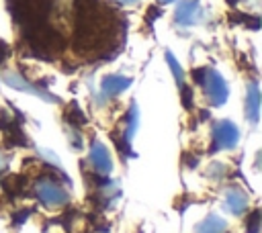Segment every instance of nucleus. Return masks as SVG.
Masks as SVG:
<instances>
[{
	"mask_svg": "<svg viewBox=\"0 0 262 233\" xmlns=\"http://www.w3.org/2000/svg\"><path fill=\"white\" fill-rule=\"evenodd\" d=\"M35 196L37 200L47 206V208H59V206H66L68 200H70V194L68 190L61 186V182H57L55 178L51 176H43L35 182Z\"/></svg>",
	"mask_w": 262,
	"mask_h": 233,
	"instance_id": "nucleus-1",
	"label": "nucleus"
},
{
	"mask_svg": "<svg viewBox=\"0 0 262 233\" xmlns=\"http://www.w3.org/2000/svg\"><path fill=\"white\" fill-rule=\"evenodd\" d=\"M199 86L203 88L205 98H207V102H209L211 106H221V104H225V100H227V96H229V88H227V82L223 80V76H221L217 69L205 67Z\"/></svg>",
	"mask_w": 262,
	"mask_h": 233,
	"instance_id": "nucleus-2",
	"label": "nucleus"
},
{
	"mask_svg": "<svg viewBox=\"0 0 262 233\" xmlns=\"http://www.w3.org/2000/svg\"><path fill=\"white\" fill-rule=\"evenodd\" d=\"M2 82H4L6 86L14 88V90H20V92H27V94H35V96L43 98L45 102H59L57 96L49 94L47 90L39 88L37 84H31V82H29L23 74H18L16 69H4V72H2Z\"/></svg>",
	"mask_w": 262,
	"mask_h": 233,
	"instance_id": "nucleus-3",
	"label": "nucleus"
},
{
	"mask_svg": "<svg viewBox=\"0 0 262 233\" xmlns=\"http://www.w3.org/2000/svg\"><path fill=\"white\" fill-rule=\"evenodd\" d=\"M239 141V131L229 119H221L213 125V147L215 149H233Z\"/></svg>",
	"mask_w": 262,
	"mask_h": 233,
	"instance_id": "nucleus-4",
	"label": "nucleus"
},
{
	"mask_svg": "<svg viewBox=\"0 0 262 233\" xmlns=\"http://www.w3.org/2000/svg\"><path fill=\"white\" fill-rule=\"evenodd\" d=\"M203 18H205V12H203V6L199 4V0H180L176 4V10H174L176 25L194 27V25H201Z\"/></svg>",
	"mask_w": 262,
	"mask_h": 233,
	"instance_id": "nucleus-5",
	"label": "nucleus"
},
{
	"mask_svg": "<svg viewBox=\"0 0 262 233\" xmlns=\"http://www.w3.org/2000/svg\"><path fill=\"white\" fill-rule=\"evenodd\" d=\"M131 86V80L121 76V74H108L100 80V96L96 100H100L98 104H104L108 98H115L119 94H123L127 88Z\"/></svg>",
	"mask_w": 262,
	"mask_h": 233,
	"instance_id": "nucleus-6",
	"label": "nucleus"
},
{
	"mask_svg": "<svg viewBox=\"0 0 262 233\" xmlns=\"http://www.w3.org/2000/svg\"><path fill=\"white\" fill-rule=\"evenodd\" d=\"M88 161L94 170L96 176H106L113 170V159H111V151L100 143V141H92L90 143V155Z\"/></svg>",
	"mask_w": 262,
	"mask_h": 233,
	"instance_id": "nucleus-7",
	"label": "nucleus"
},
{
	"mask_svg": "<svg viewBox=\"0 0 262 233\" xmlns=\"http://www.w3.org/2000/svg\"><path fill=\"white\" fill-rule=\"evenodd\" d=\"M223 206H225L227 213L239 217V215H244L246 208H248V194H246L239 186L231 184V186L225 190V194H223Z\"/></svg>",
	"mask_w": 262,
	"mask_h": 233,
	"instance_id": "nucleus-8",
	"label": "nucleus"
},
{
	"mask_svg": "<svg viewBox=\"0 0 262 233\" xmlns=\"http://www.w3.org/2000/svg\"><path fill=\"white\" fill-rule=\"evenodd\" d=\"M260 90H258V84L256 82H250L248 88H246V102H244V112H246V119L256 125L258 119H260Z\"/></svg>",
	"mask_w": 262,
	"mask_h": 233,
	"instance_id": "nucleus-9",
	"label": "nucleus"
},
{
	"mask_svg": "<svg viewBox=\"0 0 262 233\" xmlns=\"http://www.w3.org/2000/svg\"><path fill=\"white\" fill-rule=\"evenodd\" d=\"M225 231H227V223H225V219H221L217 215H207L194 227V233H225Z\"/></svg>",
	"mask_w": 262,
	"mask_h": 233,
	"instance_id": "nucleus-10",
	"label": "nucleus"
},
{
	"mask_svg": "<svg viewBox=\"0 0 262 233\" xmlns=\"http://www.w3.org/2000/svg\"><path fill=\"white\" fill-rule=\"evenodd\" d=\"M137 123H139V119H137V106L131 104L129 114H127V121H125V129L117 133L127 145H131V139H133V133H135V129H137Z\"/></svg>",
	"mask_w": 262,
	"mask_h": 233,
	"instance_id": "nucleus-11",
	"label": "nucleus"
},
{
	"mask_svg": "<svg viewBox=\"0 0 262 233\" xmlns=\"http://www.w3.org/2000/svg\"><path fill=\"white\" fill-rule=\"evenodd\" d=\"M63 116H66L68 125H70V127H76V129L86 123V114L82 112V108H80L76 102H72V104L66 108V114H63Z\"/></svg>",
	"mask_w": 262,
	"mask_h": 233,
	"instance_id": "nucleus-12",
	"label": "nucleus"
},
{
	"mask_svg": "<svg viewBox=\"0 0 262 233\" xmlns=\"http://www.w3.org/2000/svg\"><path fill=\"white\" fill-rule=\"evenodd\" d=\"M166 61H168V65H170V69H172V74H174V80H176V84H178V88L184 84V69H182V65L176 61V57L170 53V51H166Z\"/></svg>",
	"mask_w": 262,
	"mask_h": 233,
	"instance_id": "nucleus-13",
	"label": "nucleus"
},
{
	"mask_svg": "<svg viewBox=\"0 0 262 233\" xmlns=\"http://www.w3.org/2000/svg\"><path fill=\"white\" fill-rule=\"evenodd\" d=\"M66 131H68V141H70V145H72L74 149H82V143H84V141H82V135L78 133V129L68 125Z\"/></svg>",
	"mask_w": 262,
	"mask_h": 233,
	"instance_id": "nucleus-14",
	"label": "nucleus"
},
{
	"mask_svg": "<svg viewBox=\"0 0 262 233\" xmlns=\"http://www.w3.org/2000/svg\"><path fill=\"white\" fill-rule=\"evenodd\" d=\"M225 174H227V166L225 164H211L209 170H207V176L213 178V180H221Z\"/></svg>",
	"mask_w": 262,
	"mask_h": 233,
	"instance_id": "nucleus-15",
	"label": "nucleus"
},
{
	"mask_svg": "<svg viewBox=\"0 0 262 233\" xmlns=\"http://www.w3.org/2000/svg\"><path fill=\"white\" fill-rule=\"evenodd\" d=\"M260 231V213L254 211L250 217H248V227H246V233H258Z\"/></svg>",
	"mask_w": 262,
	"mask_h": 233,
	"instance_id": "nucleus-16",
	"label": "nucleus"
},
{
	"mask_svg": "<svg viewBox=\"0 0 262 233\" xmlns=\"http://www.w3.org/2000/svg\"><path fill=\"white\" fill-rule=\"evenodd\" d=\"M180 92H182V102H184V106L190 108V104H192V90L182 84V86H180Z\"/></svg>",
	"mask_w": 262,
	"mask_h": 233,
	"instance_id": "nucleus-17",
	"label": "nucleus"
},
{
	"mask_svg": "<svg viewBox=\"0 0 262 233\" xmlns=\"http://www.w3.org/2000/svg\"><path fill=\"white\" fill-rule=\"evenodd\" d=\"M41 155H43V157H45L47 161H51V164H53L55 168H59V159H57V155H53V153H51L49 149H41Z\"/></svg>",
	"mask_w": 262,
	"mask_h": 233,
	"instance_id": "nucleus-18",
	"label": "nucleus"
},
{
	"mask_svg": "<svg viewBox=\"0 0 262 233\" xmlns=\"http://www.w3.org/2000/svg\"><path fill=\"white\" fill-rule=\"evenodd\" d=\"M119 4H137L139 0H117Z\"/></svg>",
	"mask_w": 262,
	"mask_h": 233,
	"instance_id": "nucleus-19",
	"label": "nucleus"
},
{
	"mask_svg": "<svg viewBox=\"0 0 262 233\" xmlns=\"http://www.w3.org/2000/svg\"><path fill=\"white\" fill-rule=\"evenodd\" d=\"M4 166H6V159H4V155H2V153H0V170H2V168H4Z\"/></svg>",
	"mask_w": 262,
	"mask_h": 233,
	"instance_id": "nucleus-20",
	"label": "nucleus"
},
{
	"mask_svg": "<svg viewBox=\"0 0 262 233\" xmlns=\"http://www.w3.org/2000/svg\"><path fill=\"white\" fill-rule=\"evenodd\" d=\"M160 4H170V2H174V0H158Z\"/></svg>",
	"mask_w": 262,
	"mask_h": 233,
	"instance_id": "nucleus-21",
	"label": "nucleus"
},
{
	"mask_svg": "<svg viewBox=\"0 0 262 233\" xmlns=\"http://www.w3.org/2000/svg\"><path fill=\"white\" fill-rule=\"evenodd\" d=\"M227 2H229V4H235V2H237V0H227Z\"/></svg>",
	"mask_w": 262,
	"mask_h": 233,
	"instance_id": "nucleus-22",
	"label": "nucleus"
}]
</instances>
